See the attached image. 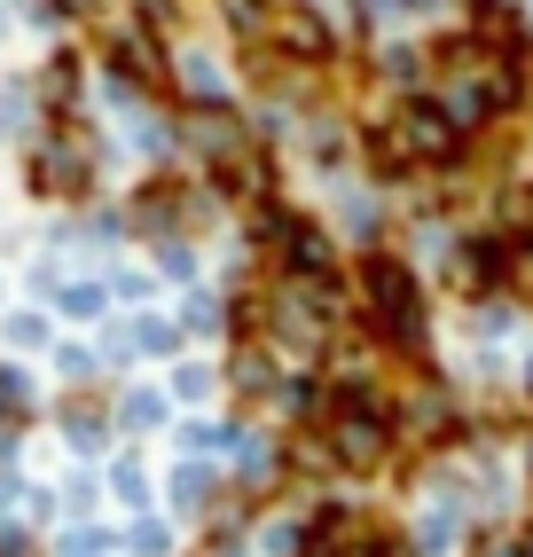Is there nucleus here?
Segmentation results:
<instances>
[{
    "label": "nucleus",
    "instance_id": "nucleus-15",
    "mask_svg": "<svg viewBox=\"0 0 533 557\" xmlns=\"http://www.w3.org/2000/svg\"><path fill=\"white\" fill-rule=\"evenodd\" d=\"M119 549L126 557H173L181 542H173V518H158V510H149V518H126V527H119Z\"/></svg>",
    "mask_w": 533,
    "mask_h": 557
},
{
    "label": "nucleus",
    "instance_id": "nucleus-12",
    "mask_svg": "<svg viewBox=\"0 0 533 557\" xmlns=\"http://www.w3.org/2000/svg\"><path fill=\"white\" fill-rule=\"evenodd\" d=\"M165 400H173V408H212V400H220V369L197 361V354H181L173 377H165Z\"/></svg>",
    "mask_w": 533,
    "mask_h": 557
},
{
    "label": "nucleus",
    "instance_id": "nucleus-17",
    "mask_svg": "<svg viewBox=\"0 0 533 557\" xmlns=\"http://www.w3.org/2000/svg\"><path fill=\"white\" fill-rule=\"evenodd\" d=\"M463 557H533V549H525V527H510V518H486Z\"/></svg>",
    "mask_w": 533,
    "mask_h": 557
},
{
    "label": "nucleus",
    "instance_id": "nucleus-13",
    "mask_svg": "<svg viewBox=\"0 0 533 557\" xmlns=\"http://www.w3.org/2000/svg\"><path fill=\"white\" fill-rule=\"evenodd\" d=\"M102 495L119 503V510H134V518H149V510H158V487H149V471H141L134 456H119V463L102 471Z\"/></svg>",
    "mask_w": 533,
    "mask_h": 557
},
{
    "label": "nucleus",
    "instance_id": "nucleus-23",
    "mask_svg": "<svg viewBox=\"0 0 533 557\" xmlns=\"http://www.w3.org/2000/svg\"><path fill=\"white\" fill-rule=\"evenodd\" d=\"M518 400L533 408V354H525V369H518Z\"/></svg>",
    "mask_w": 533,
    "mask_h": 557
},
{
    "label": "nucleus",
    "instance_id": "nucleus-18",
    "mask_svg": "<svg viewBox=\"0 0 533 557\" xmlns=\"http://www.w3.org/2000/svg\"><path fill=\"white\" fill-rule=\"evenodd\" d=\"M158 251V275H173V283H197L204 275V244L197 236H173V244H149Z\"/></svg>",
    "mask_w": 533,
    "mask_h": 557
},
{
    "label": "nucleus",
    "instance_id": "nucleus-8",
    "mask_svg": "<svg viewBox=\"0 0 533 557\" xmlns=\"http://www.w3.org/2000/svg\"><path fill=\"white\" fill-rule=\"evenodd\" d=\"M110 417H119V432H173V400L158 385H119L110 393Z\"/></svg>",
    "mask_w": 533,
    "mask_h": 557
},
{
    "label": "nucleus",
    "instance_id": "nucleus-24",
    "mask_svg": "<svg viewBox=\"0 0 533 557\" xmlns=\"http://www.w3.org/2000/svg\"><path fill=\"white\" fill-rule=\"evenodd\" d=\"M0 299H9V275H0Z\"/></svg>",
    "mask_w": 533,
    "mask_h": 557
},
{
    "label": "nucleus",
    "instance_id": "nucleus-3",
    "mask_svg": "<svg viewBox=\"0 0 533 557\" xmlns=\"http://www.w3.org/2000/svg\"><path fill=\"white\" fill-rule=\"evenodd\" d=\"M158 510L181 518V527H220V463H173L165 487H158Z\"/></svg>",
    "mask_w": 533,
    "mask_h": 557
},
{
    "label": "nucleus",
    "instance_id": "nucleus-19",
    "mask_svg": "<svg viewBox=\"0 0 533 557\" xmlns=\"http://www.w3.org/2000/svg\"><path fill=\"white\" fill-rule=\"evenodd\" d=\"M55 503H63V518H71V527H87V518H95V503H102V479H95V471L63 479V487H55Z\"/></svg>",
    "mask_w": 533,
    "mask_h": 557
},
{
    "label": "nucleus",
    "instance_id": "nucleus-4",
    "mask_svg": "<svg viewBox=\"0 0 533 557\" xmlns=\"http://www.w3.org/2000/svg\"><path fill=\"white\" fill-rule=\"evenodd\" d=\"M283 377H290V369H283L275 354H266L259 338H227V369H220V385H227V393H236L244 408H275V393H283Z\"/></svg>",
    "mask_w": 533,
    "mask_h": 557
},
{
    "label": "nucleus",
    "instance_id": "nucleus-22",
    "mask_svg": "<svg viewBox=\"0 0 533 557\" xmlns=\"http://www.w3.org/2000/svg\"><path fill=\"white\" fill-rule=\"evenodd\" d=\"M102 283H110V299H134V307L149 299V290H158V275H149V268H110Z\"/></svg>",
    "mask_w": 533,
    "mask_h": 557
},
{
    "label": "nucleus",
    "instance_id": "nucleus-11",
    "mask_svg": "<svg viewBox=\"0 0 533 557\" xmlns=\"http://www.w3.org/2000/svg\"><path fill=\"white\" fill-rule=\"evenodd\" d=\"M126 346H134V361H181V330H173V314H149V307H134V322H126Z\"/></svg>",
    "mask_w": 533,
    "mask_h": 557
},
{
    "label": "nucleus",
    "instance_id": "nucleus-16",
    "mask_svg": "<svg viewBox=\"0 0 533 557\" xmlns=\"http://www.w3.org/2000/svg\"><path fill=\"white\" fill-rule=\"evenodd\" d=\"M9 346H16V354H48V346H55V314H40V307H9Z\"/></svg>",
    "mask_w": 533,
    "mask_h": 557
},
{
    "label": "nucleus",
    "instance_id": "nucleus-20",
    "mask_svg": "<svg viewBox=\"0 0 533 557\" xmlns=\"http://www.w3.org/2000/svg\"><path fill=\"white\" fill-rule=\"evenodd\" d=\"M55 369H63V385L79 393V385H95V377H102V354H95V346H71V338H55Z\"/></svg>",
    "mask_w": 533,
    "mask_h": 557
},
{
    "label": "nucleus",
    "instance_id": "nucleus-5",
    "mask_svg": "<svg viewBox=\"0 0 533 557\" xmlns=\"http://www.w3.org/2000/svg\"><path fill=\"white\" fill-rule=\"evenodd\" d=\"M298 150H307L314 173H337V181H346V173H354V126H346V119H322V110H307V119H298Z\"/></svg>",
    "mask_w": 533,
    "mask_h": 557
},
{
    "label": "nucleus",
    "instance_id": "nucleus-21",
    "mask_svg": "<svg viewBox=\"0 0 533 557\" xmlns=\"http://www.w3.org/2000/svg\"><path fill=\"white\" fill-rule=\"evenodd\" d=\"M55 557H119V534H110V527H95V518H87V527H71V534L55 542Z\"/></svg>",
    "mask_w": 533,
    "mask_h": 557
},
{
    "label": "nucleus",
    "instance_id": "nucleus-14",
    "mask_svg": "<svg viewBox=\"0 0 533 557\" xmlns=\"http://www.w3.org/2000/svg\"><path fill=\"white\" fill-rule=\"evenodd\" d=\"M40 417V377L24 361H0V424H32Z\"/></svg>",
    "mask_w": 533,
    "mask_h": 557
},
{
    "label": "nucleus",
    "instance_id": "nucleus-6",
    "mask_svg": "<svg viewBox=\"0 0 533 557\" xmlns=\"http://www.w3.org/2000/svg\"><path fill=\"white\" fill-rule=\"evenodd\" d=\"M173 330H181V346H220V338H227V290L188 283L181 307H173Z\"/></svg>",
    "mask_w": 533,
    "mask_h": 557
},
{
    "label": "nucleus",
    "instance_id": "nucleus-10",
    "mask_svg": "<svg viewBox=\"0 0 533 557\" xmlns=\"http://www.w3.org/2000/svg\"><path fill=\"white\" fill-rule=\"evenodd\" d=\"M55 314L63 322H110V283L102 275H63L55 283Z\"/></svg>",
    "mask_w": 533,
    "mask_h": 557
},
{
    "label": "nucleus",
    "instance_id": "nucleus-7",
    "mask_svg": "<svg viewBox=\"0 0 533 557\" xmlns=\"http://www.w3.org/2000/svg\"><path fill=\"white\" fill-rule=\"evenodd\" d=\"M40 110L48 119H79V95H87V63H79V48H55L48 63H40Z\"/></svg>",
    "mask_w": 533,
    "mask_h": 557
},
{
    "label": "nucleus",
    "instance_id": "nucleus-9",
    "mask_svg": "<svg viewBox=\"0 0 533 557\" xmlns=\"http://www.w3.org/2000/svg\"><path fill=\"white\" fill-rule=\"evenodd\" d=\"M227 440H236V417H173V448H181V463H220Z\"/></svg>",
    "mask_w": 533,
    "mask_h": 557
},
{
    "label": "nucleus",
    "instance_id": "nucleus-1",
    "mask_svg": "<svg viewBox=\"0 0 533 557\" xmlns=\"http://www.w3.org/2000/svg\"><path fill=\"white\" fill-rule=\"evenodd\" d=\"M227 487H236L244 503H275L290 487V440L275 424H236V440H227Z\"/></svg>",
    "mask_w": 533,
    "mask_h": 557
},
{
    "label": "nucleus",
    "instance_id": "nucleus-2",
    "mask_svg": "<svg viewBox=\"0 0 533 557\" xmlns=\"http://www.w3.org/2000/svg\"><path fill=\"white\" fill-rule=\"evenodd\" d=\"M55 432H63V448H71V456L102 463V456H110V440H119V417H110V393H102V385H79V393H63V400H55Z\"/></svg>",
    "mask_w": 533,
    "mask_h": 557
}]
</instances>
